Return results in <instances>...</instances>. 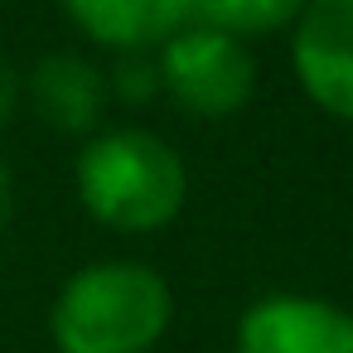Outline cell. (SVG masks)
I'll use <instances>...</instances> for the list:
<instances>
[{
	"mask_svg": "<svg viewBox=\"0 0 353 353\" xmlns=\"http://www.w3.org/2000/svg\"><path fill=\"white\" fill-rule=\"evenodd\" d=\"M73 194L97 228L150 237L184 213L189 170L165 136L145 126H102L78 145Z\"/></svg>",
	"mask_w": 353,
	"mask_h": 353,
	"instance_id": "cell-1",
	"label": "cell"
},
{
	"mask_svg": "<svg viewBox=\"0 0 353 353\" xmlns=\"http://www.w3.org/2000/svg\"><path fill=\"white\" fill-rule=\"evenodd\" d=\"M174 324L170 281L136 256L78 266L49 305L54 353H150Z\"/></svg>",
	"mask_w": 353,
	"mask_h": 353,
	"instance_id": "cell-2",
	"label": "cell"
},
{
	"mask_svg": "<svg viewBox=\"0 0 353 353\" xmlns=\"http://www.w3.org/2000/svg\"><path fill=\"white\" fill-rule=\"evenodd\" d=\"M155 63H160V92L184 117H199V121H228L256 92V59L247 39L199 20L174 30L155 49Z\"/></svg>",
	"mask_w": 353,
	"mask_h": 353,
	"instance_id": "cell-3",
	"label": "cell"
},
{
	"mask_svg": "<svg viewBox=\"0 0 353 353\" xmlns=\"http://www.w3.org/2000/svg\"><path fill=\"white\" fill-rule=\"evenodd\" d=\"M232 353H353V314L324 295H261L237 314Z\"/></svg>",
	"mask_w": 353,
	"mask_h": 353,
	"instance_id": "cell-4",
	"label": "cell"
},
{
	"mask_svg": "<svg viewBox=\"0 0 353 353\" xmlns=\"http://www.w3.org/2000/svg\"><path fill=\"white\" fill-rule=\"evenodd\" d=\"M290 68L319 112L353 121V0H310L300 10L290 25Z\"/></svg>",
	"mask_w": 353,
	"mask_h": 353,
	"instance_id": "cell-5",
	"label": "cell"
},
{
	"mask_svg": "<svg viewBox=\"0 0 353 353\" xmlns=\"http://www.w3.org/2000/svg\"><path fill=\"white\" fill-rule=\"evenodd\" d=\"M25 102L34 107V117L49 131L88 141L92 131L107 126L112 83H107V68L92 54H83V49H54V54H44L25 73Z\"/></svg>",
	"mask_w": 353,
	"mask_h": 353,
	"instance_id": "cell-6",
	"label": "cell"
},
{
	"mask_svg": "<svg viewBox=\"0 0 353 353\" xmlns=\"http://www.w3.org/2000/svg\"><path fill=\"white\" fill-rule=\"evenodd\" d=\"M59 10L102 54H155L194 20V0H59Z\"/></svg>",
	"mask_w": 353,
	"mask_h": 353,
	"instance_id": "cell-7",
	"label": "cell"
},
{
	"mask_svg": "<svg viewBox=\"0 0 353 353\" xmlns=\"http://www.w3.org/2000/svg\"><path fill=\"white\" fill-rule=\"evenodd\" d=\"M310 0H194V20L237 39H266L300 20Z\"/></svg>",
	"mask_w": 353,
	"mask_h": 353,
	"instance_id": "cell-8",
	"label": "cell"
},
{
	"mask_svg": "<svg viewBox=\"0 0 353 353\" xmlns=\"http://www.w3.org/2000/svg\"><path fill=\"white\" fill-rule=\"evenodd\" d=\"M107 83H112V102H121V107H145V102L165 97L155 54H112Z\"/></svg>",
	"mask_w": 353,
	"mask_h": 353,
	"instance_id": "cell-9",
	"label": "cell"
},
{
	"mask_svg": "<svg viewBox=\"0 0 353 353\" xmlns=\"http://www.w3.org/2000/svg\"><path fill=\"white\" fill-rule=\"evenodd\" d=\"M25 107V73H15L10 59H0V131H6Z\"/></svg>",
	"mask_w": 353,
	"mask_h": 353,
	"instance_id": "cell-10",
	"label": "cell"
},
{
	"mask_svg": "<svg viewBox=\"0 0 353 353\" xmlns=\"http://www.w3.org/2000/svg\"><path fill=\"white\" fill-rule=\"evenodd\" d=\"M10 218H15V174H10L6 160H0V237H6Z\"/></svg>",
	"mask_w": 353,
	"mask_h": 353,
	"instance_id": "cell-11",
	"label": "cell"
}]
</instances>
